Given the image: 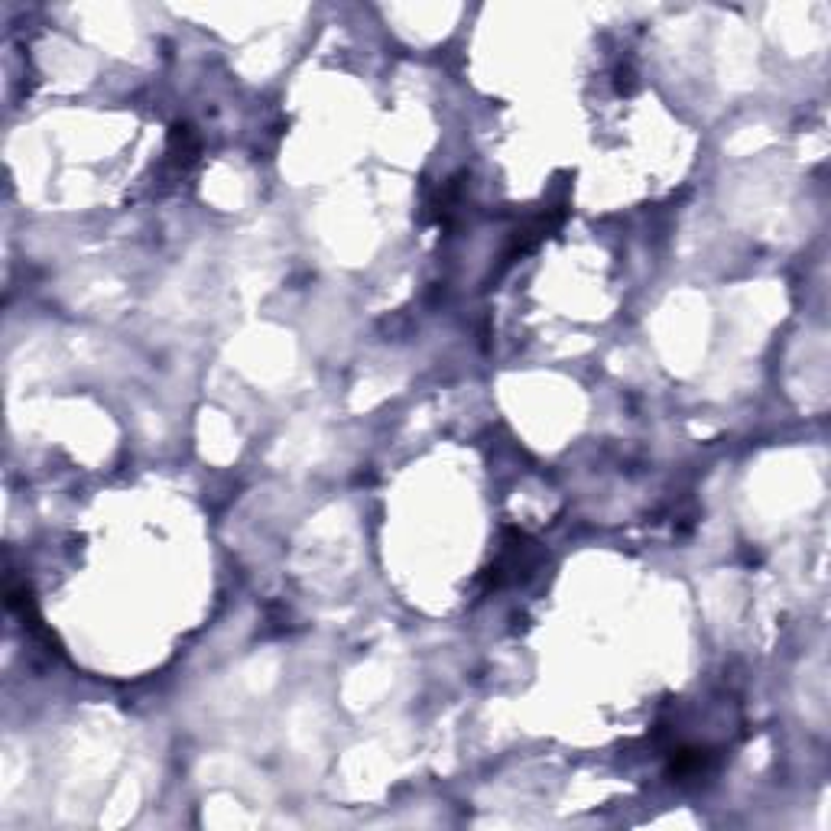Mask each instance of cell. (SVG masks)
Here are the masks:
<instances>
[{
    "mask_svg": "<svg viewBox=\"0 0 831 831\" xmlns=\"http://www.w3.org/2000/svg\"><path fill=\"white\" fill-rule=\"evenodd\" d=\"M199 150H202V143H199V134H195L189 124H176V127L170 130V156L176 162L189 166V162L199 156Z\"/></svg>",
    "mask_w": 831,
    "mask_h": 831,
    "instance_id": "cell-1",
    "label": "cell"
}]
</instances>
